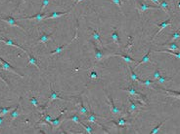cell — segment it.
Returning a JSON list of instances; mask_svg holds the SVG:
<instances>
[{
  "mask_svg": "<svg viewBox=\"0 0 180 134\" xmlns=\"http://www.w3.org/2000/svg\"><path fill=\"white\" fill-rule=\"evenodd\" d=\"M50 89H51V94H50V96H49V99H48V101L46 102V104H45V106L44 107H42V111H44V110L47 108L48 107V105L50 104V102H52L53 100H63V101H66L67 99H65V98H63V97L59 94V93H57L55 91L54 89H51V86H50Z\"/></svg>",
  "mask_w": 180,
  "mask_h": 134,
  "instance_id": "52a82bcc",
  "label": "cell"
},
{
  "mask_svg": "<svg viewBox=\"0 0 180 134\" xmlns=\"http://www.w3.org/2000/svg\"><path fill=\"white\" fill-rule=\"evenodd\" d=\"M53 33H54V31H52L51 33H49V34H46V33H43V34L40 36V38L38 39L37 41V44H44L46 46V44H47V42L49 41V40L52 39V35Z\"/></svg>",
  "mask_w": 180,
  "mask_h": 134,
  "instance_id": "9a60e30c",
  "label": "cell"
},
{
  "mask_svg": "<svg viewBox=\"0 0 180 134\" xmlns=\"http://www.w3.org/2000/svg\"><path fill=\"white\" fill-rule=\"evenodd\" d=\"M63 115H64V112H62V113H61V115H60L57 119H55V120H53V119H52L48 123H49V125H51L53 127H54V129L58 128V127H59L60 125H61V123L63 122V120H62Z\"/></svg>",
  "mask_w": 180,
  "mask_h": 134,
  "instance_id": "2e32d148",
  "label": "cell"
},
{
  "mask_svg": "<svg viewBox=\"0 0 180 134\" xmlns=\"http://www.w3.org/2000/svg\"><path fill=\"white\" fill-rule=\"evenodd\" d=\"M151 51H152V50L150 49L149 51H148V53H146V55H145L142 58V59L140 60V61L136 62V65H135L136 68H137V67H138V66H140L141 64H143V63H146V62H149V61H150V53H151Z\"/></svg>",
  "mask_w": 180,
  "mask_h": 134,
  "instance_id": "7402d4cb",
  "label": "cell"
},
{
  "mask_svg": "<svg viewBox=\"0 0 180 134\" xmlns=\"http://www.w3.org/2000/svg\"><path fill=\"white\" fill-rule=\"evenodd\" d=\"M3 122H4V117L0 116V125H2V123H3Z\"/></svg>",
  "mask_w": 180,
  "mask_h": 134,
  "instance_id": "7bdbcfd3",
  "label": "cell"
},
{
  "mask_svg": "<svg viewBox=\"0 0 180 134\" xmlns=\"http://www.w3.org/2000/svg\"><path fill=\"white\" fill-rule=\"evenodd\" d=\"M28 56H29V61H28V64L26 65H31V64H32V65H34L36 68L38 69V71H41L40 70V67H39V64H38V62H37V59H36L34 56H33L31 53H28Z\"/></svg>",
  "mask_w": 180,
  "mask_h": 134,
  "instance_id": "e0dca14e",
  "label": "cell"
},
{
  "mask_svg": "<svg viewBox=\"0 0 180 134\" xmlns=\"http://www.w3.org/2000/svg\"><path fill=\"white\" fill-rule=\"evenodd\" d=\"M0 21L6 22L9 26H12V27H18V28L25 30L24 27H23L22 25H20L19 23L16 22V19L14 18H12L11 16H8V17H6V18H0Z\"/></svg>",
  "mask_w": 180,
  "mask_h": 134,
  "instance_id": "9c48e42d",
  "label": "cell"
},
{
  "mask_svg": "<svg viewBox=\"0 0 180 134\" xmlns=\"http://www.w3.org/2000/svg\"><path fill=\"white\" fill-rule=\"evenodd\" d=\"M177 7H178V8L180 9V2H179V3H178V4H177Z\"/></svg>",
  "mask_w": 180,
  "mask_h": 134,
  "instance_id": "7dc6e473",
  "label": "cell"
},
{
  "mask_svg": "<svg viewBox=\"0 0 180 134\" xmlns=\"http://www.w3.org/2000/svg\"><path fill=\"white\" fill-rule=\"evenodd\" d=\"M122 90H123V91L128 92L131 96L135 97L136 100H141V101L144 103V104H148L147 97H146V95H144L141 92H138L137 90L133 89V86H129V88H127V89H122Z\"/></svg>",
  "mask_w": 180,
  "mask_h": 134,
  "instance_id": "7a4b0ae2",
  "label": "cell"
},
{
  "mask_svg": "<svg viewBox=\"0 0 180 134\" xmlns=\"http://www.w3.org/2000/svg\"><path fill=\"white\" fill-rule=\"evenodd\" d=\"M11 110H13L12 106H10V107H0V116L4 117L6 115H8Z\"/></svg>",
  "mask_w": 180,
  "mask_h": 134,
  "instance_id": "4316f807",
  "label": "cell"
},
{
  "mask_svg": "<svg viewBox=\"0 0 180 134\" xmlns=\"http://www.w3.org/2000/svg\"><path fill=\"white\" fill-rule=\"evenodd\" d=\"M171 21H172V19H171V18H169V19H166V21L162 22H161V23H156V25H157V26H158V27H159V30H158V31H157V33H156V34H155V36H154V37H153V40H154V39H155V38L157 37V36H158V35L160 34V32H161L162 29H165V28L166 27V26H168L169 24H170Z\"/></svg>",
  "mask_w": 180,
  "mask_h": 134,
  "instance_id": "7c38bea8",
  "label": "cell"
},
{
  "mask_svg": "<svg viewBox=\"0 0 180 134\" xmlns=\"http://www.w3.org/2000/svg\"><path fill=\"white\" fill-rule=\"evenodd\" d=\"M90 30H91V31L93 32V39L96 40V41L99 43V45H100V47H101L102 49H104V46H103V42H102V40H101V36H100L99 32L96 31V30L93 29L92 27H90Z\"/></svg>",
  "mask_w": 180,
  "mask_h": 134,
  "instance_id": "44dd1931",
  "label": "cell"
},
{
  "mask_svg": "<svg viewBox=\"0 0 180 134\" xmlns=\"http://www.w3.org/2000/svg\"><path fill=\"white\" fill-rule=\"evenodd\" d=\"M110 56H119L124 61H126L127 63H131V62H135V59H133L132 58H130L129 55H126L125 53H109V58Z\"/></svg>",
  "mask_w": 180,
  "mask_h": 134,
  "instance_id": "4fadbf2b",
  "label": "cell"
},
{
  "mask_svg": "<svg viewBox=\"0 0 180 134\" xmlns=\"http://www.w3.org/2000/svg\"><path fill=\"white\" fill-rule=\"evenodd\" d=\"M156 53H169L171 55L176 56L177 58H180V53H176L173 51H168V50H162V51H155Z\"/></svg>",
  "mask_w": 180,
  "mask_h": 134,
  "instance_id": "f1b7e54d",
  "label": "cell"
},
{
  "mask_svg": "<svg viewBox=\"0 0 180 134\" xmlns=\"http://www.w3.org/2000/svg\"><path fill=\"white\" fill-rule=\"evenodd\" d=\"M164 46H166V45H165L164 44ZM169 49V50H172V51H180V49H179V47L176 45V43H171V44H169V45H168L166 46Z\"/></svg>",
  "mask_w": 180,
  "mask_h": 134,
  "instance_id": "e575fe53",
  "label": "cell"
},
{
  "mask_svg": "<svg viewBox=\"0 0 180 134\" xmlns=\"http://www.w3.org/2000/svg\"><path fill=\"white\" fill-rule=\"evenodd\" d=\"M93 44V48H94V52H95V60L96 61H100V60L104 59V58H108V55L105 53V49L100 50L97 45L95 43H92Z\"/></svg>",
  "mask_w": 180,
  "mask_h": 134,
  "instance_id": "ba28073f",
  "label": "cell"
},
{
  "mask_svg": "<svg viewBox=\"0 0 180 134\" xmlns=\"http://www.w3.org/2000/svg\"><path fill=\"white\" fill-rule=\"evenodd\" d=\"M161 76V71H160L159 69H157L156 71L153 73V76H152V78H153V80H157L159 78V77Z\"/></svg>",
  "mask_w": 180,
  "mask_h": 134,
  "instance_id": "f35d334b",
  "label": "cell"
},
{
  "mask_svg": "<svg viewBox=\"0 0 180 134\" xmlns=\"http://www.w3.org/2000/svg\"><path fill=\"white\" fill-rule=\"evenodd\" d=\"M97 119H106V118H105V117H102V116L96 115V114H95L94 112H93L92 110L90 109V107H89V114L87 115V117H86L85 120H87V122H93V123H95V125H97L98 126L101 127V128H102L103 130H104L105 132L110 133V131L105 128V126H104V125H102L101 123H99V122H97Z\"/></svg>",
  "mask_w": 180,
  "mask_h": 134,
  "instance_id": "6da1fadb",
  "label": "cell"
},
{
  "mask_svg": "<svg viewBox=\"0 0 180 134\" xmlns=\"http://www.w3.org/2000/svg\"><path fill=\"white\" fill-rule=\"evenodd\" d=\"M78 24L76 25V28H75V37L72 38L71 41H70L69 43H67V44H65V45H62V46H60V47H58L57 49L55 50V51H53V52H51L49 53L50 55H57V53H62L64 50L66 49V48H68V47L72 44V42L75 41V40H76V38H78Z\"/></svg>",
  "mask_w": 180,
  "mask_h": 134,
  "instance_id": "277c9868",
  "label": "cell"
},
{
  "mask_svg": "<svg viewBox=\"0 0 180 134\" xmlns=\"http://www.w3.org/2000/svg\"><path fill=\"white\" fill-rule=\"evenodd\" d=\"M171 78H168V77H165V76H160L158 79H157V81H158L159 84H165L166 82H169L171 81Z\"/></svg>",
  "mask_w": 180,
  "mask_h": 134,
  "instance_id": "4dcf8cb0",
  "label": "cell"
},
{
  "mask_svg": "<svg viewBox=\"0 0 180 134\" xmlns=\"http://www.w3.org/2000/svg\"><path fill=\"white\" fill-rule=\"evenodd\" d=\"M159 6H160V8H161V10H164L165 13H168L169 7H168V2L166 1V0H161Z\"/></svg>",
  "mask_w": 180,
  "mask_h": 134,
  "instance_id": "484cf974",
  "label": "cell"
},
{
  "mask_svg": "<svg viewBox=\"0 0 180 134\" xmlns=\"http://www.w3.org/2000/svg\"><path fill=\"white\" fill-rule=\"evenodd\" d=\"M79 107H80V113L82 114V115L87 116L88 114H89V110L84 106V104H83L82 99H80V104H79Z\"/></svg>",
  "mask_w": 180,
  "mask_h": 134,
  "instance_id": "83f0119b",
  "label": "cell"
},
{
  "mask_svg": "<svg viewBox=\"0 0 180 134\" xmlns=\"http://www.w3.org/2000/svg\"><path fill=\"white\" fill-rule=\"evenodd\" d=\"M20 105H21V104H20V101H19V103L17 104V106L12 110V113H10V119H11V120H15V119L18 118L20 115H21V111H20Z\"/></svg>",
  "mask_w": 180,
  "mask_h": 134,
  "instance_id": "ac0fdd59",
  "label": "cell"
},
{
  "mask_svg": "<svg viewBox=\"0 0 180 134\" xmlns=\"http://www.w3.org/2000/svg\"><path fill=\"white\" fill-rule=\"evenodd\" d=\"M89 78L92 79V80H98L99 79V76H98V74L95 71H92V72H90Z\"/></svg>",
  "mask_w": 180,
  "mask_h": 134,
  "instance_id": "74e56055",
  "label": "cell"
},
{
  "mask_svg": "<svg viewBox=\"0 0 180 134\" xmlns=\"http://www.w3.org/2000/svg\"><path fill=\"white\" fill-rule=\"evenodd\" d=\"M162 91H165V93H168L171 97H175V98L180 99V92L175 91V90H170V89H161Z\"/></svg>",
  "mask_w": 180,
  "mask_h": 134,
  "instance_id": "cb8c5ba5",
  "label": "cell"
},
{
  "mask_svg": "<svg viewBox=\"0 0 180 134\" xmlns=\"http://www.w3.org/2000/svg\"><path fill=\"white\" fill-rule=\"evenodd\" d=\"M29 101H31V104H32L33 106L35 107L36 109H39V110H40V111H41V107H40V105L38 104V101H37V99H36L34 96H32L31 98L29 99Z\"/></svg>",
  "mask_w": 180,
  "mask_h": 134,
  "instance_id": "d6a6232c",
  "label": "cell"
},
{
  "mask_svg": "<svg viewBox=\"0 0 180 134\" xmlns=\"http://www.w3.org/2000/svg\"><path fill=\"white\" fill-rule=\"evenodd\" d=\"M111 37H112V39L114 40V41L116 42V44L118 45V47H119V48H121V39H119V32H118V30L116 29L115 31L112 33Z\"/></svg>",
  "mask_w": 180,
  "mask_h": 134,
  "instance_id": "603a6c76",
  "label": "cell"
},
{
  "mask_svg": "<svg viewBox=\"0 0 180 134\" xmlns=\"http://www.w3.org/2000/svg\"><path fill=\"white\" fill-rule=\"evenodd\" d=\"M112 1L114 2V4H116V6H118L119 9L121 10V13H122V10H121V0H112ZM122 15H124V14L122 13Z\"/></svg>",
  "mask_w": 180,
  "mask_h": 134,
  "instance_id": "ab89813d",
  "label": "cell"
},
{
  "mask_svg": "<svg viewBox=\"0 0 180 134\" xmlns=\"http://www.w3.org/2000/svg\"><path fill=\"white\" fill-rule=\"evenodd\" d=\"M47 16V13H38L34 16H31V17H24V18H20L19 19H29V21H37V22H41V21H44V18Z\"/></svg>",
  "mask_w": 180,
  "mask_h": 134,
  "instance_id": "30bf717a",
  "label": "cell"
},
{
  "mask_svg": "<svg viewBox=\"0 0 180 134\" xmlns=\"http://www.w3.org/2000/svg\"><path fill=\"white\" fill-rule=\"evenodd\" d=\"M4 44L9 45V46H14V47H16V48H18V49H20V50H22L23 52H25V53H26V55H28V53H29V52L26 51V50H25L22 46H20V45H18V44H16V43H15L14 41H12L11 39H5V38H4Z\"/></svg>",
  "mask_w": 180,
  "mask_h": 134,
  "instance_id": "ffe728a7",
  "label": "cell"
},
{
  "mask_svg": "<svg viewBox=\"0 0 180 134\" xmlns=\"http://www.w3.org/2000/svg\"><path fill=\"white\" fill-rule=\"evenodd\" d=\"M66 120H71V122H75V123H78V125H80V119H79V117L76 115H74V116H72V117H70V118H68V119H66Z\"/></svg>",
  "mask_w": 180,
  "mask_h": 134,
  "instance_id": "f546056e",
  "label": "cell"
},
{
  "mask_svg": "<svg viewBox=\"0 0 180 134\" xmlns=\"http://www.w3.org/2000/svg\"><path fill=\"white\" fill-rule=\"evenodd\" d=\"M1 33H3V31H2V30H0V34H1Z\"/></svg>",
  "mask_w": 180,
  "mask_h": 134,
  "instance_id": "c3c4849f",
  "label": "cell"
},
{
  "mask_svg": "<svg viewBox=\"0 0 180 134\" xmlns=\"http://www.w3.org/2000/svg\"><path fill=\"white\" fill-rule=\"evenodd\" d=\"M103 89H104V93L106 94L107 98H108V100H109L110 109H111V112H112V114H113V115H115V116H118V115H119V114L121 113V108H119V107H116V106L115 105L114 100H113L112 96L108 94V92L106 91V89H105L104 86H103Z\"/></svg>",
  "mask_w": 180,
  "mask_h": 134,
  "instance_id": "5b68a950",
  "label": "cell"
},
{
  "mask_svg": "<svg viewBox=\"0 0 180 134\" xmlns=\"http://www.w3.org/2000/svg\"><path fill=\"white\" fill-rule=\"evenodd\" d=\"M49 2H50V0H42V6H41V9H40V13H43V10L47 7Z\"/></svg>",
  "mask_w": 180,
  "mask_h": 134,
  "instance_id": "8d00e7d4",
  "label": "cell"
},
{
  "mask_svg": "<svg viewBox=\"0 0 180 134\" xmlns=\"http://www.w3.org/2000/svg\"><path fill=\"white\" fill-rule=\"evenodd\" d=\"M139 84H141V85L146 86H151L154 85L155 82L153 81V80H146V81H143V80H141Z\"/></svg>",
  "mask_w": 180,
  "mask_h": 134,
  "instance_id": "836d02e7",
  "label": "cell"
},
{
  "mask_svg": "<svg viewBox=\"0 0 180 134\" xmlns=\"http://www.w3.org/2000/svg\"><path fill=\"white\" fill-rule=\"evenodd\" d=\"M0 68H2V69H4V70H6V71H9V72H12L13 74H15V75H17V76H20L21 78H24V75L23 74H21V73H19L17 70L13 67L10 63H8L6 60H4L3 59L1 56H0Z\"/></svg>",
  "mask_w": 180,
  "mask_h": 134,
  "instance_id": "3957f363",
  "label": "cell"
},
{
  "mask_svg": "<svg viewBox=\"0 0 180 134\" xmlns=\"http://www.w3.org/2000/svg\"><path fill=\"white\" fill-rule=\"evenodd\" d=\"M70 11H71V9L68 10V11H66V12H53L52 14H49V15H47V16L45 17V18H44V21L60 18V17H62V16H64V15H67Z\"/></svg>",
  "mask_w": 180,
  "mask_h": 134,
  "instance_id": "5bb4252c",
  "label": "cell"
},
{
  "mask_svg": "<svg viewBox=\"0 0 180 134\" xmlns=\"http://www.w3.org/2000/svg\"><path fill=\"white\" fill-rule=\"evenodd\" d=\"M168 119H165V120H162V122H161V123H159V125H157L156 127H154V128H153L152 130H151V132H150V133H151V134H156V133H158V131H159V129L160 128H161V127L162 126V125H164V123L166 122V120H168Z\"/></svg>",
  "mask_w": 180,
  "mask_h": 134,
  "instance_id": "1f68e13d",
  "label": "cell"
},
{
  "mask_svg": "<svg viewBox=\"0 0 180 134\" xmlns=\"http://www.w3.org/2000/svg\"><path fill=\"white\" fill-rule=\"evenodd\" d=\"M129 101V108L127 110V113L128 114H133V113H136V112H139V107H142L144 106L143 102H140V100H137L136 102H134L131 98L128 99Z\"/></svg>",
  "mask_w": 180,
  "mask_h": 134,
  "instance_id": "8992f818",
  "label": "cell"
},
{
  "mask_svg": "<svg viewBox=\"0 0 180 134\" xmlns=\"http://www.w3.org/2000/svg\"><path fill=\"white\" fill-rule=\"evenodd\" d=\"M0 42H2V43H4V38H3V39H0Z\"/></svg>",
  "mask_w": 180,
  "mask_h": 134,
  "instance_id": "bcb514c9",
  "label": "cell"
},
{
  "mask_svg": "<svg viewBox=\"0 0 180 134\" xmlns=\"http://www.w3.org/2000/svg\"><path fill=\"white\" fill-rule=\"evenodd\" d=\"M81 125V126L83 127V128L85 129V131L87 132V133H89V134H90V133H93V132H94V130H93V128H92L91 126L86 125H84V123H82V122H80V125Z\"/></svg>",
  "mask_w": 180,
  "mask_h": 134,
  "instance_id": "d590c367",
  "label": "cell"
},
{
  "mask_svg": "<svg viewBox=\"0 0 180 134\" xmlns=\"http://www.w3.org/2000/svg\"><path fill=\"white\" fill-rule=\"evenodd\" d=\"M82 1H83V0H75V5H78V3H80V2H82Z\"/></svg>",
  "mask_w": 180,
  "mask_h": 134,
  "instance_id": "f6af8a7d",
  "label": "cell"
},
{
  "mask_svg": "<svg viewBox=\"0 0 180 134\" xmlns=\"http://www.w3.org/2000/svg\"><path fill=\"white\" fill-rule=\"evenodd\" d=\"M112 123H114L115 125H116L118 127H119V128H121V127H125V126H127V125H130L129 120H125V119H119V120H116V122H114V120H113Z\"/></svg>",
  "mask_w": 180,
  "mask_h": 134,
  "instance_id": "d6986e66",
  "label": "cell"
},
{
  "mask_svg": "<svg viewBox=\"0 0 180 134\" xmlns=\"http://www.w3.org/2000/svg\"><path fill=\"white\" fill-rule=\"evenodd\" d=\"M152 2H154L155 4H160V2H161V0H151Z\"/></svg>",
  "mask_w": 180,
  "mask_h": 134,
  "instance_id": "ee69618b",
  "label": "cell"
},
{
  "mask_svg": "<svg viewBox=\"0 0 180 134\" xmlns=\"http://www.w3.org/2000/svg\"><path fill=\"white\" fill-rule=\"evenodd\" d=\"M129 70H130V79L132 82H137V83H140V81H141V79L139 78V77L135 74L134 70H133L132 67L129 65Z\"/></svg>",
  "mask_w": 180,
  "mask_h": 134,
  "instance_id": "d4e9b609",
  "label": "cell"
},
{
  "mask_svg": "<svg viewBox=\"0 0 180 134\" xmlns=\"http://www.w3.org/2000/svg\"><path fill=\"white\" fill-rule=\"evenodd\" d=\"M180 37V32H175V33H173L172 34V37H171V39H170V41L171 42H174L176 39H178Z\"/></svg>",
  "mask_w": 180,
  "mask_h": 134,
  "instance_id": "60d3db41",
  "label": "cell"
},
{
  "mask_svg": "<svg viewBox=\"0 0 180 134\" xmlns=\"http://www.w3.org/2000/svg\"><path fill=\"white\" fill-rule=\"evenodd\" d=\"M0 81H2L3 83L5 84L6 86H7V88H8V89H11V86L9 85V83L7 82V80H6V79H4V78H3V77H1V76H0Z\"/></svg>",
  "mask_w": 180,
  "mask_h": 134,
  "instance_id": "b9f144b4",
  "label": "cell"
},
{
  "mask_svg": "<svg viewBox=\"0 0 180 134\" xmlns=\"http://www.w3.org/2000/svg\"><path fill=\"white\" fill-rule=\"evenodd\" d=\"M150 9H154V10H161V8H160V6L148 5V4H146V3H144V2H140L139 7H138V11L140 12V14H141V13H144V12H147L148 10H150Z\"/></svg>",
  "mask_w": 180,
  "mask_h": 134,
  "instance_id": "8fae6325",
  "label": "cell"
}]
</instances>
